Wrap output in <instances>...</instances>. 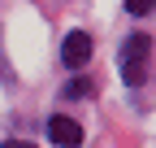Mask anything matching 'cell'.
Masks as SVG:
<instances>
[{
  "mask_svg": "<svg viewBox=\"0 0 156 148\" xmlns=\"http://www.w3.org/2000/svg\"><path fill=\"white\" fill-rule=\"evenodd\" d=\"M147 9H156V0H126V13H134V17H143Z\"/></svg>",
  "mask_w": 156,
  "mask_h": 148,
  "instance_id": "cell-5",
  "label": "cell"
},
{
  "mask_svg": "<svg viewBox=\"0 0 156 148\" xmlns=\"http://www.w3.org/2000/svg\"><path fill=\"white\" fill-rule=\"evenodd\" d=\"M48 135L61 148H78L83 144V126H78L74 118H65V113H56V118H48Z\"/></svg>",
  "mask_w": 156,
  "mask_h": 148,
  "instance_id": "cell-3",
  "label": "cell"
},
{
  "mask_svg": "<svg viewBox=\"0 0 156 148\" xmlns=\"http://www.w3.org/2000/svg\"><path fill=\"white\" fill-rule=\"evenodd\" d=\"M61 61H65L69 70H78V65L91 61V35H87V31H69V35H65V44H61Z\"/></svg>",
  "mask_w": 156,
  "mask_h": 148,
  "instance_id": "cell-2",
  "label": "cell"
},
{
  "mask_svg": "<svg viewBox=\"0 0 156 148\" xmlns=\"http://www.w3.org/2000/svg\"><path fill=\"white\" fill-rule=\"evenodd\" d=\"M5 148H35V144H26V139H5Z\"/></svg>",
  "mask_w": 156,
  "mask_h": 148,
  "instance_id": "cell-6",
  "label": "cell"
},
{
  "mask_svg": "<svg viewBox=\"0 0 156 148\" xmlns=\"http://www.w3.org/2000/svg\"><path fill=\"white\" fill-rule=\"evenodd\" d=\"M61 96H65V100H78V96H91V79H83V74H78V79H69V83L61 87Z\"/></svg>",
  "mask_w": 156,
  "mask_h": 148,
  "instance_id": "cell-4",
  "label": "cell"
},
{
  "mask_svg": "<svg viewBox=\"0 0 156 148\" xmlns=\"http://www.w3.org/2000/svg\"><path fill=\"white\" fill-rule=\"evenodd\" d=\"M147 52H152L147 35H130V39H126V48H122V74H126V83H143Z\"/></svg>",
  "mask_w": 156,
  "mask_h": 148,
  "instance_id": "cell-1",
  "label": "cell"
}]
</instances>
